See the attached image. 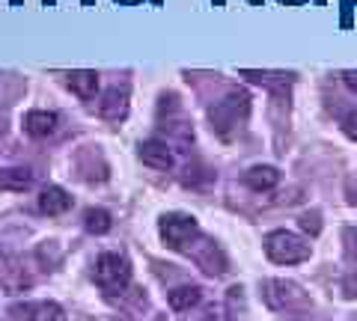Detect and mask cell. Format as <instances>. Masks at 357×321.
Returning a JSON list of instances; mask_svg holds the SVG:
<instances>
[{
  "mask_svg": "<svg viewBox=\"0 0 357 321\" xmlns=\"http://www.w3.org/2000/svg\"><path fill=\"white\" fill-rule=\"evenodd\" d=\"M93 276H96V283L110 295L126 292V285L131 283V265H128L126 256H119V253H102V256L96 259Z\"/></svg>",
  "mask_w": 357,
  "mask_h": 321,
  "instance_id": "6da1fadb",
  "label": "cell"
},
{
  "mask_svg": "<svg viewBox=\"0 0 357 321\" xmlns=\"http://www.w3.org/2000/svg\"><path fill=\"white\" fill-rule=\"evenodd\" d=\"M265 253H268V259L277 265H298V262L310 259V244H304L295 232L277 229L265 238Z\"/></svg>",
  "mask_w": 357,
  "mask_h": 321,
  "instance_id": "7a4b0ae2",
  "label": "cell"
},
{
  "mask_svg": "<svg viewBox=\"0 0 357 321\" xmlns=\"http://www.w3.org/2000/svg\"><path fill=\"white\" fill-rule=\"evenodd\" d=\"M158 232L170 250H188L197 241L199 226H197V220L188 214H164L158 224Z\"/></svg>",
  "mask_w": 357,
  "mask_h": 321,
  "instance_id": "3957f363",
  "label": "cell"
},
{
  "mask_svg": "<svg viewBox=\"0 0 357 321\" xmlns=\"http://www.w3.org/2000/svg\"><path fill=\"white\" fill-rule=\"evenodd\" d=\"M33 285V276L27 274L24 262L9 253H0V289L6 295H21Z\"/></svg>",
  "mask_w": 357,
  "mask_h": 321,
  "instance_id": "277c9868",
  "label": "cell"
},
{
  "mask_svg": "<svg viewBox=\"0 0 357 321\" xmlns=\"http://www.w3.org/2000/svg\"><path fill=\"white\" fill-rule=\"evenodd\" d=\"M265 301L271 304L274 309H283V306H304V304H307V295L301 292V285L289 283V280H268V285H265Z\"/></svg>",
  "mask_w": 357,
  "mask_h": 321,
  "instance_id": "5b68a950",
  "label": "cell"
},
{
  "mask_svg": "<svg viewBox=\"0 0 357 321\" xmlns=\"http://www.w3.org/2000/svg\"><path fill=\"white\" fill-rule=\"evenodd\" d=\"M98 113L105 119H114V123L126 119V113H128V90L126 86H110L105 93V98L98 102Z\"/></svg>",
  "mask_w": 357,
  "mask_h": 321,
  "instance_id": "8992f818",
  "label": "cell"
},
{
  "mask_svg": "<svg viewBox=\"0 0 357 321\" xmlns=\"http://www.w3.org/2000/svg\"><path fill=\"white\" fill-rule=\"evenodd\" d=\"M57 123H60V116L54 113V110H30V113L24 116V131L30 137H51L54 131H57Z\"/></svg>",
  "mask_w": 357,
  "mask_h": 321,
  "instance_id": "52a82bcc",
  "label": "cell"
},
{
  "mask_svg": "<svg viewBox=\"0 0 357 321\" xmlns=\"http://www.w3.org/2000/svg\"><path fill=\"white\" fill-rule=\"evenodd\" d=\"M140 158L152 170H170L173 167V152L164 140H146L140 146Z\"/></svg>",
  "mask_w": 357,
  "mask_h": 321,
  "instance_id": "ba28073f",
  "label": "cell"
},
{
  "mask_svg": "<svg viewBox=\"0 0 357 321\" xmlns=\"http://www.w3.org/2000/svg\"><path fill=\"white\" fill-rule=\"evenodd\" d=\"M39 208H42V214H48V217H60V214H66L72 208V196L66 194L63 187L51 185V187H45V191H42Z\"/></svg>",
  "mask_w": 357,
  "mask_h": 321,
  "instance_id": "9c48e42d",
  "label": "cell"
},
{
  "mask_svg": "<svg viewBox=\"0 0 357 321\" xmlns=\"http://www.w3.org/2000/svg\"><path fill=\"white\" fill-rule=\"evenodd\" d=\"M21 313L27 315V321H66V309L54 301H39V304H27Z\"/></svg>",
  "mask_w": 357,
  "mask_h": 321,
  "instance_id": "30bf717a",
  "label": "cell"
},
{
  "mask_svg": "<svg viewBox=\"0 0 357 321\" xmlns=\"http://www.w3.org/2000/svg\"><path fill=\"white\" fill-rule=\"evenodd\" d=\"M280 182V173H277L274 167H250L248 173H244V185L250 187V191H271V187Z\"/></svg>",
  "mask_w": 357,
  "mask_h": 321,
  "instance_id": "8fae6325",
  "label": "cell"
},
{
  "mask_svg": "<svg viewBox=\"0 0 357 321\" xmlns=\"http://www.w3.org/2000/svg\"><path fill=\"white\" fill-rule=\"evenodd\" d=\"M69 90L84 98V102H89V98H96V90H98V75L96 72H72L69 75Z\"/></svg>",
  "mask_w": 357,
  "mask_h": 321,
  "instance_id": "7c38bea8",
  "label": "cell"
},
{
  "mask_svg": "<svg viewBox=\"0 0 357 321\" xmlns=\"http://www.w3.org/2000/svg\"><path fill=\"white\" fill-rule=\"evenodd\" d=\"M199 297H203V289H199V285H178V289L170 292L167 301H170V306L176 309V313H185V309L199 304Z\"/></svg>",
  "mask_w": 357,
  "mask_h": 321,
  "instance_id": "4fadbf2b",
  "label": "cell"
},
{
  "mask_svg": "<svg viewBox=\"0 0 357 321\" xmlns=\"http://www.w3.org/2000/svg\"><path fill=\"white\" fill-rule=\"evenodd\" d=\"M84 226H86V232H93V235H105V232L114 229V217H110L107 208H86Z\"/></svg>",
  "mask_w": 357,
  "mask_h": 321,
  "instance_id": "5bb4252c",
  "label": "cell"
},
{
  "mask_svg": "<svg viewBox=\"0 0 357 321\" xmlns=\"http://www.w3.org/2000/svg\"><path fill=\"white\" fill-rule=\"evenodd\" d=\"M33 175L27 170H0V191H27Z\"/></svg>",
  "mask_w": 357,
  "mask_h": 321,
  "instance_id": "9a60e30c",
  "label": "cell"
},
{
  "mask_svg": "<svg viewBox=\"0 0 357 321\" xmlns=\"http://www.w3.org/2000/svg\"><path fill=\"white\" fill-rule=\"evenodd\" d=\"M197 262L203 265V271H206V274H223V271H227V262H223V253H220L215 244H211V247L203 253V256H197Z\"/></svg>",
  "mask_w": 357,
  "mask_h": 321,
  "instance_id": "2e32d148",
  "label": "cell"
},
{
  "mask_svg": "<svg viewBox=\"0 0 357 321\" xmlns=\"http://www.w3.org/2000/svg\"><path fill=\"white\" fill-rule=\"evenodd\" d=\"M301 229H307V232H312V235H316V232L321 229L319 214H304V217H301Z\"/></svg>",
  "mask_w": 357,
  "mask_h": 321,
  "instance_id": "e0dca14e",
  "label": "cell"
},
{
  "mask_svg": "<svg viewBox=\"0 0 357 321\" xmlns=\"http://www.w3.org/2000/svg\"><path fill=\"white\" fill-rule=\"evenodd\" d=\"M342 128H345V134H349L351 140H357V113H351V116H345V123H342Z\"/></svg>",
  "mask_w": 357,
  "mask_h": 321,
  "instance_id": "ac0fdd59",
  "label": "cell"
},
{
  "mask_svg": "<svg viewBox=\"0 0 357 321\" xmlns=\"http://www.w3.org/2000/svg\"><path fill=\"white\" fill-rule=\"evenodd\" d=\"M342 81H345V86H349L351 93H357V72H345Z\"/></svg>",
  "mask_w": 357,
  "mask_h": 321,
  "instance_id": "d6986e66",
  "label": "cell"
},
{
  "mask_svg": "<svg viewBox=\"0 0 357 321\" xmlns=\"http://www.w3.org/2000/svg\"><path fill=\"white\" fill-rule=\"evenodd\" d=\"M158 321H164V318H158Z\"/></svg>",
  "mask_w": 357,
  "mask_h": 321,
  "instance_id": "ffe728a7",
  "label": "cell"
},
{
  "mask_svg": "<svg viewBox=\"0 0 357 321\" xmlns=\"http://www.w3.org/2000/svg\"><path fill=\"white\" fill-rule=\"evenodd\" d=\"M354 250H357V247H354Z\"/></svg>",
  "mask_w": 357,
  "mask_h": 321,
  "instance_id": "44dd1931",
  "label": "cell"
}]
</instances>
